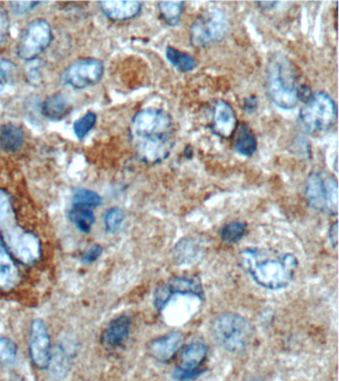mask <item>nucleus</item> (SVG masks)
Returning a JSON list of instances; mask_svg holds the SVG:
<instances>
[{
  "label": "nucleus",
  "mask_w": 339,
  "mask_h": 381,
  "mask_svg": "<svg viewBox=\"0 0 339 381\" xmlns=\"http://www.w3.org/2000/svg\"><path fill=\"white\" fill-rule=\"evenodd\" d=\"M131 137L143 163H161L168 158L176 143L171 114L161 108L141 109L131 121Z\"/></svg>",
  "instance_id": "f257e3e1"
},
{
  "label": "nucleus",
  "mask_w": 339,
  "mask_h": 381,
  "mask_svg": "<svg viewBox=\"0 0 339 381\" xmlns=\"http://www.w3.org/2000/svg\"><path fill=\"white\" fill-rule=\"evenodd\" d=\"M240 261L257 285L272 291L290 285L298 268L293 253L268 248H245L240 253Z\"/></svg>",
  "instance_id": "f03ea898"
},
{
  "label": "nucleus",
  "mask_w": 339,
  "mask_h": 381,
  "mask_svg": "<svg viewBox=\"0 0 339 381\" xmlns=\"http://www.w3.org/2000/svg\"><path fill=\"white\" fill-rule=\"evenodd\" d=\"M297 71L285 55L275 54L267 66L265 90L270 100L282 109H293L300 101Z\"/></svg>",
  "instance_id": "7ed1b4c3"
},
{
  "label": "nucleus",
  "mask_w": 339,
  "mask_h": 381,
  "mask_svg": "<svg viewBox=\"0 0 339 381\" xmlns=\"http://www.w3.org/2000/svg\"><path fill=\"white\" fill-rule=\"evenodd\" d=\"M210 330L216 344L231 354L246 349L254 334L252 324L246 318L231 312L217 315Z\"/></svg>",
  "instance_id": "20e7f679"
},
{
  "label": "nucleus",
  "mask_w": 339,
  "mask_h": 381,
  "mask_svg": "<svg viewBox=\"0 0 339 381\" xmlns=\"http://www.w3.org/2000/svg\"><path fill=\"white\" fill-rule=\"evenodd\" d=\"M338 121L335 101L325 91L311 93L300 111V121L308 133L320 136L330 131Z\"/></svg>",
  "instance_id": "39448f33"
},
{
  "label": "nucleus",
  "mask_w": 339,
  "mask_h": 381,
  "mask_svg": "<svg viewBox=\"0 0 339 381\" xmlns=\"http://www.w3.org/2000/svg\"><path fill=\"white\" fill-rule=\"evenodd\" d=\"M305 195L311 209L338 215V185L335 177L323 172L311 173L305 183Z\"/></svg>",
  "instance_id": "423d86ee"
},
{
  "label": "nucleus",
  "mask_w": 339,
  "mask_h": 381,
  "mask_svg": "<svg viewBox=\"0 0 339 381\" xmlns=\"http://www.w3.org/2000/svg\"><path fill=\"white\" fill-rule=\"evenodd\" d=\"M229 30L227 15L222 10L210 9L199 15L192 23L191 41L196 48L222 41Z\"/></svg>",
  "instance_id": "0eeeda50"
},
{
  "label": "nucleus",
  "mask_w": 339,
  "mask_h": 381,
  "mask_svg": "<svg viewBox=\"0 0 339 381\" xmlns=\"http://www.w3.org/2000/svg\"><path fill=\"white\" fill-rule=\"evenodd\" d=\"M52 29L46 20L36 19L30 22L17 45V54L20 59L32 61L42 54L52 41Z\"/></svg>",
  "instance_id": "6e6552de"
},
{
  "label": "nucleus",
  "mask_w": 339,
  "mask_h": 381,
  "mask_svg": "<svg viewBox=\"0 0 339 381\" xmlns=\"http://www.w3.org/2000/svg\"><path fill=\"white\" fill-rule=\"evenodd\" d=\"M178 295L193 296L202 301L204 299V291L201 282L196 277H174L164 282L154 291V309L163 312L171 299Z\"/></svg>",
  "instance_id": "1a4fd4ad"
},
{
  "label": "nucleus",
  "mask_w": 339,
  "mask_h": 381,
  "mask_svg": "<svg viewBox=\"0 0 339 381\" xmlns=\"http://www.w3.org/2000/svg\"><path fill=\"white\" fill-rule=\"evenodd\" d=\"M103 75V65L97 59H82L73 63L63 73L62 80L66 85L81 88L96 85Z\"/></svg>",
  "instance_id": "9d476101"
},
{
  "label": "nucleus",
  "mask_w": 339,
  "mask_h": 381,
  "mask_svg": "<svg viewBox=\"0 0 339 381\" xmlns=\"http://www.w3.org/2000/svg\"><path fill=\"white\" fill-rule=\"evenodd\" d=\"M208 355V347L202 342H192L181 350L173 377L178 381L191 380L201 372L200 367Z\"/></svg>",
  "instance_id": "9b49d317"
},
{
  "label": "nucleus",
  "mask_w": 339,
  "mask_h": 381,
  "mask_svg": "<svg viewBox=\"0 0 339 381\" xmlns=\"http://www.w3.org/2000/svg\"><path fill=\"white\" fill-rule=\"evenodd\" d=\"M29 355L33 365L39 370L49 368L52 357L51 339L46 324L35 320L30 329Z\"/></svg>",
  "instance_id": "f8f14e48"
},
{
  "label": "nucleus",
  "mask_w": 339,
  "mask_h": 381,
  "mask_svg": "<svg viewBox=\"0 0 339 381\" xmlns=\"http://www.w3.org/2000/svg\"><path fill=\"white\" fill-rule=\"evenodd\" d=\"M237 116L226 101H215L212 109V131L221 138L229 139L237 131Z\"/></svg>",
  "instance_id": "ddd939ff"
},
{
  "label": "nucleus",
  "mask_w": 339,
  "mask_h": 381,
  "mask_svg": "<svg viewBox=\"0 0 339 381\" xmlns=\"http://www.w3.org/2000/svg\"><path fill=\"white\" fill-rule=\"evenodd\" d=\"M184 336L181 332H171L156 337L148 345L149 355L158 362H168L176 357L183 345Z\"/></svg>",
  "instance_id": "4468645a"
},
{
  "label": "nucleus",
  "mask_w": 339,
  "mask_h": 381,
  "mask_svg": "<svg viewBox=\"0 0 339 381\" xmlns=\"http://www.w3.org/2000/svg\"><path fill=\"white\" fill-rule=\"evenodd\" d=\"M103 14L115 22L128 21L141 14L143 4L138 1L100 2Z\"/></svg>",
  "instance_id": "2eb2a0df"
},
{
  "label": "nucleus",
  "mask_w": 339,
  "mask_h": 381,
  "mask_svg": "<svg viewBox=\"0 0 339 381\" xmlns=\"http://www.w3.org/2000/svg\"><path fill=\"white\" fill-rule=\"evenodd\" d=\"M131 325V319L128 316H120L113 319L103 332V344L110 349L121 347L130 336Z\"/></svg>",
  "instance_id": "dca6fc26"
},
{
  "label": "nucleus",
  "mask_w": 339,
  "mask_h": 381,
  "mask_svg": "<svg viewBox=\"0 0 339 381\" xmlns=\"http://www.w3.org/2000/svg\"><path fill=\"white\" fill-rule=\"evenodd\" d=\"M12 251L24 263H31L39 258L40 243L32 233H22L11 240Z\"/></svg>",
  "instance_id": "f3484780"
},
{
  "label": "nucleus",
  "mask_w": 339,
  "mask_h": 381,
  "mask_svg": "<svg viewBox=\"0 0 339 381\" xmlns=\"http://www.w3.org/2000/svg\"><path fill=\"white\" fill-rule=\"evenodd\" d=\"M19 278V271L4 241L0 238V289L14 286Z\"/></svg>",
  "instance_id": "a211bd4d"
},
{
  "label": "nucleus",
  "mask_w": 339,
  "mask_h": 381,
  "mask_svg": "<svg viewBox=\"0 0 339 381\" xmlns=\"http://www.w3.org/2000/svg\"><path fill=\"white\" fill-rule=\"evenodd\" d=\"M71 111V103L66 96L57 93L45 100L42 105V113L45 118L59 121L64 118Z\"/></svg>",
  "instance_id": "6ab92c4d"
},
{
  "label": "nucleus",
  "mask_w": 339,
  "mask_h": 381,
  "mask_svg": "<svg viewBox=\"0 0 339 381\" xmlns=\"http://www.w3.org/2000/svg\"><path fill=\"white\" fill-rule=\"evenodd\" d=\"M258 142L254 131L247 123H242L237 131L235 150L243 156L251 157L257 151Z\"/></svg>",
  "instance_id": "aec40b11"
},
{
  "label": "nucleus",
  "mask_w": 339,
  "mask_h": 381,
  "mask_svg": "<svg viewBox=\"0 0 339 381\" xmlns=\"http://www.w3.org/2000/svg\"><path fill=\"white\" fill-rule=\"evenodd\" d=\"M24 141V131L14 124H6L0 129V146L4 151H17L21 147Z\"/></svg>",
  "instance_id": "412c9836"
},
{
  "label": "nucleus",
  "mask_w": 339,
  "mask_h": 381,
  "mask_svg": "<svg viewBox=\"0 0 339 381\" xmlns=\"http://www.w3.org/2000/svg\"><path fill=\"white\" fill-rule=\"evenodd\" d=\"M166 54L169 63L181 73H189L196 68V59L191 55L177 50L176 48L168 46Z\"/></svg>",
  "instance_id": "4be33fe9"
},
{
  "label": "nucleus",
  "mask_w": 339,
  "mask_h": 381,
  "mask_svg": "<svg viewBox=\"0 0 339 381\" xmlns=\"http://www.w3.org/2000/svg\"><path fill=\"white\" fill-rule=\"evenodd\" d=\"M71 222L82 233H88L95 223V215L93 210L88 208L72 205L69 212Z\"/></svg>",
  "instance_id": "5701e85b"
},
{
  "label": "nucleus",
  "mask_w": 339,
  "mask_h": 381,
  "mask_svg": "<svg viewBox=\"0 0 339 381\" xmlns=\"http://www.w3.org/2000/svg\"><path fill=\"white\" fill-rule=\"evenodd\" d=\"M184 4H186L182 1L158 2V11L161 19L169 26H177L183 14Z\"/></svg>",
  "instance_id": "b1692460"
},
{
  "label": "nucleus",
  "mask_w": 339,
  "mask_h": 381,
  "mask_svg": "<svg viewBox=\"0 0 339 381\" xmlns=\"http://www.w3.org/2000/svg\"><path fill=\"white\" fill-rule=\"evenodd\" d=\"M102 203V198L96 192L90 190H79L73 195L72 205L77 207L88 208V209H95Z\"/></svg>",
  "instance_id": "393cba45"
},
{
  "label": "nucleus",
  "mask_w": 339,
  "mask_h": 381,
  "mask_svg": "<svg viewBox=\"0 0 339 381\" xmlns=\"http://www.w3.org/2000/svg\"><path fill=\"white\" fill-rule=\"evenodd\" d=\"M247 230L246 223L233 222L227 223L220 230L222 240L227 243H236L242 240Z\"/></svg>",
  "instance_id": "a878e982"
},
{
  "label": "nucleus",
  "mask_w": 339,
  "mask_h": 381,
  "mask_svg": "<svg viewBox=\"0 0 339 381\" xmlns=\"http://www.w3.org/2000/svg\"><path fill=\"white\" fill-rule=\"evenodd\" d=\"M197 253H198V245L191 238H183L179 240L174 250V254L181 263H187L196 258Z\"/></svg>",
  "instance_id": "bb28decb"
},
{
  "label": "nucleus",
  "mask_w": 339,
  "mask_h": 381,
  "mask_svg": "<svg viewBox=\"0 0 339 381\" xmlns=\"http://www.w3.org/2000/svg\"><path fill=\"white\" fill-rule=\"evenodd\" d=\"M125 220L126 215L123 210L120 208H112L106 213L105 218H103L106 230L110 233H118L123 227Z\"/></svg>",
  "instance_id": "cd10ccee"
},
{
  "label": "nucleus",
  "mask_w": 339,
  "mask_h": 381,
  "mask_svg": "<svg viewBox=\"0 0 339 381\" xmlns=\"http://www.w3.org/2000/svg\"><path fill=\"white\" fill-rule=\"evenodd\" d=\"M17 357V345L9 337H0V365H11Z\"/></svg>",
  "instance_id": "c85d7f7f"
},
{
  "label": "nucleus",
  "mask_w": 339,
  "mask_h": 381,
  "mask_svg": "<svg viewBox=\"0 0 339 381\" xmlns=\"http://www.w3.org/2000/svg\"><path fill=\"white\" fill-rule=\"evenodd\" d=\"M97 123V116L93 113H87L83 118L78 119L74 123L73 129H74L75 136L79 139H83L91 129L95 126Z\"/></svg>",
  "instance_id": "c756f323"
},
{
  "label": "nucleus",
  "mask_w": 339,
  "mask_h": 381,
  "mask_svg": "<svg viewBox=\"0 0 339 381\" xmlns=\"http://www.w3.org/2000/svg\"><path fill=\"white\" fill-rule=\"evenodd\" d=\"M11 212V203L9 195L4 190H0V225L9 218Z\"/></svg>",
  "instance_id": "7c9ffc66"
},
{
  "label": "nucleus",
  "mask_w": 339,
  "mask_h": 381,
  "mask_svg": "<svg viewBox=\"0 0 339 381\" xmlns=\"http://www.w3.org/2000/svg\"><path fill=\"white\" fill-rule=\"evenodd\" d=\"M38 4H39V2L16 1L11 2V4H10V6H11V10L14 11V14L24 15L29 14V11H31V10Z\"/></svg>",
  "instance_id": "2f4dec72"
},
{
  "label": "nucleus",
  "mask_w": 339,
  "mask_h": 381,
  "mask_svg": "<svg viewBox=\"0 0 339 381\" xmlns=\"http://www.w3.org/2000/svg\"><path fill=\"white\" fill-rule=\"evenodd\" d=\"M9 34V19L6 12L0 9V45L4 44Z\"/></svg>",
  "instance_id": "473e14b6"
},
{
  "label": "nucleus",
  "mask_w": 339,
  "mask_h": 381,
  "mask_svg": "<svg viewBox=\"0 0 339 381\" xmlns=\"http://www.w3.org/2000/svg\"><path fill=\"white\" fill-rule=\"evenodd\" d=\"M103 253V248L101 245H93L90 250L83 254V261L85 263H93L101 258Z\"/></svg>",
  "instance_id": "72a5a7b5"
},
{
  "label": "nucleus",
  "mask_w": 339,
  "mask_h": 381,
  "mask_svg": "<svg viewBox=\"0 0 339 381\" xmlns=\"http://www.w3.org/2000/svg\"><path fill=\"white\" fill-rule=\"evenodd\" d=\"M328 235H330V245L333 246V248H338V223H333V225H331V227L330 228V233H328Z\"/></svg>",
  "instance_id": "f704fd0d"
},
{
  "label": "nucleus",
  "mask_w": 339,
  "mask_h": 381,
  "mask_svg": "<svg viewBox=\"0 0 339 381\" xmlns=\"http://www.w3.org/2000/svg\"><path fill=\"white\" fill-rule=\"evenodd\" d=\"M244 106L248 113H254L258 106L257 98L255 96H250L249 98L245 101Z\"/></svg>",
  "instance_id": "c9c22d12"
},
{
  "label": "nucleus",
  "mask_w": 339,
  "mask_h": 381,
  "mask_svg": "<svg viewBox=\"0 0 339 381\" xmlns=\"http://www.w3.org/2000/svg\"><path fill=\"white\" fill-rule=\"evenodd\" d=\"M257 4L263 9H272L277 6L278 2H257Z\"/></svg>",
  "instance_id": "e433bc0d"
},
{
  "label": "nucleus",
  "mask_w": 339,
  "mask_h": 381,
  "mask_svg": "<svg viewBox=\"0 0 339 381\" xmlns=\"http://www.w3.org/2000/svg\"><path fill=\"white\" fill-rule=\"evenodd\" d=\"M4 90V83L2 82L1 80H0V93H1L2 91Z\"/></svg>",
  "instance_id": "4c0bfd02"
},
{
  "label": "nucleus",
  "mask_w": 339,
  "mask_h": 381,
  "mask_svg": "<svg viewBox=\"0 0 339 381\" xmlns=\"http://www.w3.org/2000/svg\"><path fill=\"white\" fill-rule=\"evenodd\" d=\"M248 381H263V380H259V378H253V380H250Z\"/></svg>",
  "instance_id": "58836bf2"
}]
</instances>
